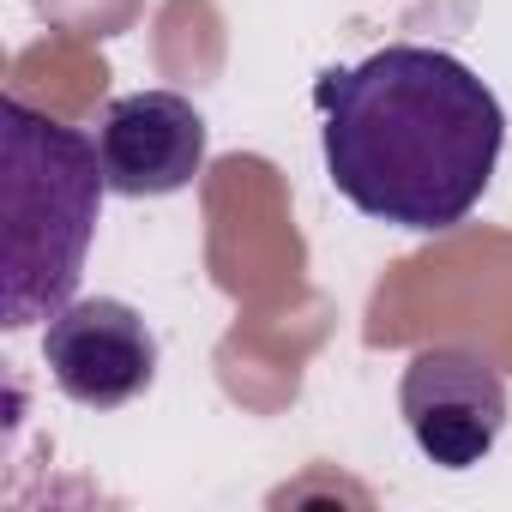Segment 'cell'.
Here are the masks:
<instances>
[{
    "label": "cell",
    "instance_id": "6da1fadb",
    "mask_svg": "<svg viewBox=\"0 0 512 512\" xmlns=\"http://www.w3.org/2000/svg\"><path fill=\"white\" fill-rule=\"evenodd\" d=\"M332 187L374 223L440 235L458 229L506 145L500 97L446 49L392 43L314 85Z\"/></svg>",
    "mask_w": 512,
    "mask_h": 512
},
{
    "label": "cell",
    "instance_id": "7a4b0ae2",
    "mask_svg": "<svg viewBox=\"0 0 512 512\" xmlns=\"http://www.w3.org/2000/svg\"><path fill=\"white\" fill-rule=\"evenodd\" d=\"M0 326H49L79 278L103 217V157L97 139L31 109L0 103Z\"/></svg>",
    "mask_w": 512,
    "mask_h": 512
},
{
    "label": "cell",
    "instance_id": "3957f363",
    "mask_svg": "<svg viewBox=\"0 0 512 512\" xmlns=\"http://www.w3.org/2000/svg\"><path fill=\"white\" fill-rule=\"evenodd\" d=\"M398 416L416 452L440 470H476L506 434V380L464 344L416 350L398 380Z\"/></svg>",
    "mask_w": 512,
    "mask_h": 512
},
{
    "label": "cell",
    "instance_id": "277c9868",
    "mask_svg": "<svg viewBox=\"0 0 512 512\" xmlns=\"http://www.w3.org/2000/svg\"><path fill=\"white\" fill-rule=\"evenodd\" d=\"M43 362L79 410H121L157 380V332L139 308L115 296H85L43 326Z\"/></svg>",
    "mask_w": 512,
    "mask_h": 512
},
{
    "label": "cell",
    "instance_id": "5b68a950",
    "mask_svg": "<svg viewBox=\"0 0 512 512\" xmlns=\"http://www.w3.org/2000/svg\"><path fill=\"white\" fill-rule=\"evenodd\" d=\"M205 115L181 91H133L115 97L97 121V157L109 193L121 199H163L181 193L205 169Z\"/></svg>",
    "mask_w": 512,
    "mask_h": 512
}]
</instances>
